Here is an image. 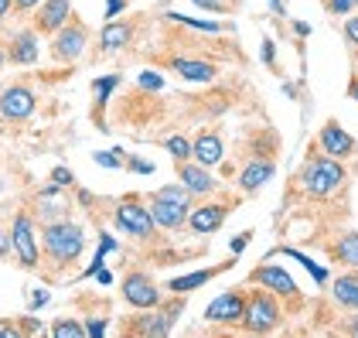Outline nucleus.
<instances>
[{
  "label": "nucleus",
  "instance_id": "nucleus-1",
  "mask_svg": "<svg viewBox=\"0 0 358 338\" xmlns=\"http://www.w3.org/2000/svg\"><path fill=\"white\" fill-rule=\"evenodd\" d=\"M294 181H301V192L314 202H331V198L345 195L348 188V171L341 168L338 157H328L321 154L317 147L307 154L301 174H294Z\"/></svg>",
  "mask_w": 358,
  "mask_h": 338
},
{
  "label": "nucleus",
  "instance_id": "nucleus-2",
  "mask_svg": "<svg viewBox=\"0 0 358 338\" xmlns=\"http://www.w3.org/2000/svg\"><path fill=\"white\" fill-rule=\"evenodd\" d=\"M192 198L194 195L185 185H164L147 198V209L161 229H181V225H188V212L194 209Z\"/></svg>",
  "mask_w": 358,
  "mask_h": 338
},
{
  "label": "nucleus",
  "instance_id": "nucleus-3",
  "mask_svg": "<svg viewBox=\"0 0 358 338\" xmlns=\"http://www.w3.org/2000/svg\"><path fill=\"white\" fill-rule=\"evenodd\" d=\"M283 325V301L273 290L259 287L246 294V311H243V328L249 335H270Z\"/></svg>",
  "mask_w": 358,
  "mask_h": 338
},
{
  "label": "nucleus",
  "instance_id": "nucleus-4",
  "mask_svg": "<svg viewBox=\"0 0 358 338\" xmlns=\"http://www.w3.org/2000/svg\"><path fill=\"white\" fill-rule=\"evenodd\" d=\"M41 243H45V253L52 263H72V260H79L85 250V232L79 229L76 223H65V219H58V223H48L45 225V236H41Z\"/></svg>",
  "mask_w": 358,
  "mask_h": 338
},
{
  "label": "nucleus",
  "instance_id": "nucleus-5",
  "mask_svg": "<svg viewBox=\"0 0 358 338\" xmlns=\"http://www.w3.org/2000/svg\"><path fill=\"white\" fill-rule=\"evenodd\" d=\"M249 283L273 290L276 297H280L290 311H297L303 304V294H301V287H297V281H294L283 267H276V263H263V267H256V270L249 274Z\"/></svg>",
  "mask_w": 358,
  "mask_h": 338
},
{
  "label": "nucleus",
  "instance_id": "nucleus-6",
  "mask_svg": "<svg viewBox=\"0 0 358 338\" xmlns=\"http://www.w3.org/2000/svg\"><path fill=\"white\" fill-rule=\"evenodd\" d=\"M113 223H116V229H123V232H130V236H137V239H154V232H157V223H154L150 209H147L140 198H123V202L116 205Z\"/></svg>",
  "mask_w": 358,
  "mask_h": 338
},
{
  "label": "nucleus",
  "instance_id": "nucleus-7",
  "mask_svg": "<svg viewBox=\"0 0 358 338\" xmlns=\"http://www.w3.org/2000/svg\"><path fill=\"white\" fill-rule=\"evenodd\" d=\"M185 311V294H174V301L171 304H164L161 311L150 308V314H143V318H137L127 332H134V335H171V328L178 325V314Z\"/></svg>",
  "mask_w": 358,
  "mask_h": 338
},
{
  "label": "nucleus",
  "instance_id": "nucleus-8",
  "mask_svg": "<svg viewBox=\"0 0 358 338\" xmlns=\"http://www.w3.org/2000/svg\"><path fill=\"white\" fill-rule=\"evenodd\" d=\"M246 294L243 287H232L219 294L208 308H205V321L208 325H243V311H246Z\"/></svg>",
  "mask_w": 358,
  "mask_h": 338
},
{
  "label": "nucleus",
  "instance_id": "nucleus-9",
  "mask_svg": "<svg viewBox=\"0 0 358 338\" xmlns=\"http://www.w3.org/2000/svg\"><path fill=\"white\" fill-rule=\"evenodd\" d=\"M85 45H89V31H85V24L76 21V17H69V21L55 31L52 55H55L58 62H76V58L85 52Z\"/></svg>",
  "mask_w": 358,
  "mask_h": 338
},
{
  "label": "nucleus",
  "instance_id": "nucleus-10",
  "mask_svg": "<svg viewBox=\"0 0 358 338\" xmlns=\"http://www.w3.org/2000/svg\"><path fill=\"white\" fill-rule=\"evenodd\" d=\"M317 147L328 154V157H338V161H345V157H355L358 154V141L331 116L324 120V127H321V134H317Z\"/></svg>",
  "mask_w": 358,
  "mask_h": 338
},
{
  "label": "nucleus",
  "instance_id": "nucleus-11",
  "mask_svg": "<svg viewBox=\"0 0 358 338\" xmlns=\"http://www.w3.org/2000/svg\"><path fill=\"white\" fill-rule=\"evenodd\" d=\"M123 301H127L130 308L150 311L161 304V287L150 281L147 274H127V277H123Z\"/></svg>",
  "mask_w": 358,
  "mask_h": 338
},
{
  "label": "nucleus",
  "instance_id": "nucleus-12",
  "mask_svg": "<svg viewBox=\"0 0 358 338\" xmlns=\"http://www.w3.org/2000/svg\"><path fill=\"white\" fill-rule=\"evenodd\" d=\"M10 246H14V253H17V260H21V267H38V256H41V250H38V239H34V223H31V216H17L14 219V229H10Z\"/></svg>",
  "mask_w": 358,
  "mask_h": 338
},
{
  "label": "nucleus",
  "instance_id": "nucleus-13",
  "mask_svg": "<svg viewBox=\"0 0 358 338\" xmlns=\"http://www.w3.org/2000/svg\"><path fill=\"white\" fill-rule=\"evenodd\" d=\"M229 212H232V202H205V205H198V209L188 212V229L198 232V236H208V232L222 229V223L229 219Z\"/></svg>",
  "mask_w": 358,
  "mask_h": 338
},
{
  "label": "nucleus",
  "instance_id": "nucleus-14",
  "mask_svg": "<svg viewBox=\"0 0 358 338\" xmlns=\"http://www.w3.org/2000/svg\"><path fill=\"white\" fill-rule=\"evenodd\" d=\"M178 181L192 192L194 198H205V195H215L219 192V181L208 174L205 164H198V161H178Z\"/></svg>",
  "mask_w": 358,
  "mask_h": 338
},
{
  "label": "nucleus",
  "instance_id": "nucleus-15",
  "mask_svg": "<svg viewBox=\"0 0 358 338\" xmlns=\"http://www.w3.org/2000/svg\"><path fill=\"white\" fill-rule=\"evenodd\" d=\"M34 113V92L28 85H7L0 92V116L3 120H28Z\"/></svg>",
  "mask_w": 358,
  "mask_h": 338
},
{
  "label": "nucleus",
  "instance_id": "nucleus-16",
  "mask_svg": "<svg viewBox=\"0 0 358 338\" xmlns=\"http://www.w3.org/2000/svg\"><path fill=\"white\" fill-rule=\"evenodd\" d=\"M321 246H324V253L331 256V263L358 270V229H345V232H338L334 239L321 243Z\"/></svg>",
  "mask_w": 358,
  "mask_h": 338
},
{
  "label": "nucleus",
  "instance_id": "nucleus-17",
  "mask_svg": "<svg viewBox=\"0 0 358 338\" xmlns=\"http://www.w3.org/2000/svg\"><path fill=\"white\" fill-rule=\"evenodd\" d=\"M273 157H252L246 168H243V174H239V188L246 192V195H252V192H259L270 178H273Z\"/></svg>",
  "mask_w": 358,
  "mask_h": 338
},
{
  "label": "nucleus",
  "instance_id": "nucleus-18",
  "mask_svg": "<svg viewBox=\"0 0 358 338\" xmlns=\"http://www.w3.org/2000/svg\"><path fill=\"white\" fill-rule=\"evenodd\" d=\"M222 154H225V147H222V137L215 130H205V134H198L192 141V157L198 164H205V168H215L222 161Z\"/></svg>",
  "mask_w": 358,
  "mask_h": 338
},
{
  "label": "nucleus",
  "instance_id": "nucleus-19",
  "mask_svg": "<svg viewBox=\"0 0 358 338\" xmlns=\"http://www.w3.org/2000/svg\"><path fill=\"white\" fill-rule=\"evenodd\" d=\"M232 263H236V260L219 263V267H208V270H194V274H185V277H174V281L167 283V290H171V294H192V290H198V287H205L212 277H219V274H225V270H232Z\"/></svg>",
  "mask_w": 358,
  "mask_h": 338
},
{
  "label": "nucleus",
  "instance_id": "nucleus-20",
  "mask_svg": "<svg viewBox=\"0 0 358 338\" xmlns=\"http://www.w3.org/2000/svg\"><path fill=\"white\" fill-rule=\"evenodd\" d=\"M181 79H188V83H212L215 79V65L212 62H201V58H171L167 62Z\"/></svg>",
  "mask_w": 358,
  "mask_h": 338
},
{
  "label": "nucleus",
  "instance_id": "nucleus-21",
  "mask_svg": "<svg viewBox=\"0 0 358 338\" xmlns=\"http://www.w3.org/2000/svg\"><path fill=\"white\" fill-rule=\"evenodd\" d=\"M69 17H72V3H69V0H48V3H41V10H38V31L55 34Z\"/></svg>",
  "mask_w": 358,
  "mask_h": 338
},
{
  "label": "nucleus",
  "instance_id": "nucleus-22",
  "mask_svg": "<svg viewBox=\"0 0 358 338\" xmlns=\"http://www.w3.org/2000/svg\"><path fill=\"white\" fill-rule=\"evenodd\" d=\"M331 297L341 311H358V270L341 274L338 281L331 283Z\"/></svg>",
  "mask_w": 358,
  "mask_h": 338
},
{
  "label": "nucleus",
  "instance_id": "nucleus-23",
  "mask_svg": "<svg viewBox=\"0 0 358 338\" xmlns=\"http://www.w3.org/2000/svg\"><path fill=\"white\" fill-rule=\"evenodd\" d=\"M130 38H134V24L130 21H106V28L99 34V41H103V52H120V48H127L130 45Z\"/></svg>",
  "mask_w": 358,
  "mask_h": 338
},
{
  "label": "nucleus",
  "instance_id": "nucleus-24",
  "mask_svg": "<svg viewBox=\"0 0 358 338\" xmlns=\"http://www.w3.org/2000/svg\"><path fill=\"white\" fill-rule=\"evenodd\" d=\"M7 58H10L14 65H34V62H38V38H34V31H21V34L10 41Z\"/></svg>",
  "mask_w": 358,
  "mask_h": 338
},
{
  "label": "nucleus",
  "instance_id": "nucleus-25",
  "mask_svg": "<svg viewBox=\"0 0 358 338\" xmlns=\"http://www.w3.org/2000/svg\"><path fill=\"white\" fill-rule=\"evenodd\" d=\"M283 253H287V256H294V260H297V263H303V267H307V270H310V277H314V281L321 283V287H324V283H328V270H324V267H317V263H314V260H310V256L297 253V250H283Z\"/></svg>",
  "mask_w": 358,
  "mask_h": 338
},
{
  "label": "nucleus",
  "instance_id": "nucleus-26",
  "mask_svg": "<svg viewBox=\"0 0 358 338\" xmlns=\"http://www.w3.org/2000/svg\"><path fill=\"white\" fill-rule=\"evenodd\" d=\"M164 147L171 150L174 161H188V157H192V141H188V137H167Z\"/></svg>",
  "mask_w": 358,
  "mask_h": 338
},
{
  "label": "nucleus",
  "instance_id": "nucleus-27",
  "mask_svg": "<svg viewBox=\"0 0 358 338\" xmlns=\"http://www.w3.org/2000/svg\"><path fill=\"white\" fill-rule=\"evenodd\" d=\"M120 85V76H106V79H96L92 89H96V103L99 106H106V99H110V92Z\"/></svg>",
  "mask_w": 358,
  "mask_h": 338
},
{
  "label": "nucleus",
  "instance_id": "nucleus-28",
  "mask_svg": "<svg viewBox=\"0 0 358 338\" xmlns=\"http://www.w3.org/2000/svg\"><path fill=\"white\" fill-rule=\"evenodd\" d=\"M52 335L55 338H83L85 335V328L79 325V321H55V328H52Z\"/></svg>",
  "mask_w": 358,
  "mask_h": 338
},
{
  "label": "nucleus",
  "instance_id": "nucleus-29",
  "mask_svg": "<svg viewBox=\"0 0 358 338\" xmlns=\"http://www.w3.org/2000/svg\"><path fill=\"white\" fill-rule=\"evenodd\" d=\"M192 3L201 10H212V14H232L239 0H192Z\"/></svg>",
  "mask_w": 358,
  "mask_h": 338
},
{
  "label": "nucleus",
  "instance_id": "nucleus-30",
  "mask_svg": "<svg viewBox=\"0 0 358 338\" xmlns=\"http://www.w3.org/2000/svg\"><path fill=\"white\" fill-rule=\"evenodd\" d=\"M321 3H324V10L334 14V17H345V14L358 10V0H321Z\"/></svg>",
  "mask_w": 358,
  "mask_h": 338
},
{
  "label": "nucleus",
  "instance_id": "nucleus-31",
  "mask_svg": "<svg viewBox=\"0 0 358 338\" xmlns=\"http://www.w3.org/2000/svg\"><path fill=\"white\" fill-rule=\"evenodd\" d=\"M171 21H178V24H192V28L198 31H222V24H215V21H192V17H185V14H167Z\"/></svg>",
  "mask_w": 358,
  "mask_h": 338
},
{
  "label": "nucleus",
  "instance_id": "nucleus-32",
  "mask_svg": "<svg viewBox=\"0 0 358 338\" xmlns=\"http://www.w3.org/2000/svg\"><path fill=\"white\" fill-rule=\"evenodd\" d=\"M120 154H123V150H99V154H96V164H103V168H120V164H123Z\"/></svg>",
  "mask_w": 358,
  "mask_h": 338
},
{
  "label": "nucleus",
  "instance_id": "nucleus-33",
  "mask_svg": "<svg viewBox=\"0 0 358 338\" xmlns=\"http://www.w3.org/2000/svg\"><path fill=\"white\" fill-rule=\"evenodd\" d=\"M341 31H345V41H348L352 48H358V10L348 17V21H345V28H341Z\"/></svg>",
  "mask_w": 358,
  "mask_h": 338
},
{
  "label": "nucleus",
  "instance_id": "nucleus-34",
  "mask_svg": "<svg viewBox=\"0 0 358 338\" xmlns=\"http://www.w3.org/2000/svg\"><path fill=\"white\" fill-rule=\"evenodd\" d=\"M164 85V79L157 76V72H140V89H150V92H157Z\"/></svg>",
  "mask_w": 358,
  "mask_h": 338
},
{
  "label": "nucleus",
  "instance_id": "nucleus-35",
  "mask_svg": "<svg viewBox=\"0 0 358 338\" xmlns=\"http://www.w3.org/2000/svg\"><path fill=\"white\" fill-rule=\"evenodd\" d=\"M338 332H345V335H358V311H348V321H341V325H338Z\"/></svg>",
  "mask_w": 358,
  "mask_h": 338
},
{
  "label": "nucleus",
  "instance_id": "nucleus-36",
  "mask_svg": "<svg viewBox=\"0 0 358 338\" xmlns=\"http://www.w3.org/2000/svg\"><path fill=\"white\" fill-rule=\"evenodd\" d=\"M52 181H55V188H65V185H72V171H69V168H55Z\"/></svg>",
  "mask_w": 358,
  "mask_h": 338
},
{
  "label": "nucleus",
  "instance_id": "nucleus-37",
  "mask_svg": "<svg viewBox=\"0 0 358 338\" xmlns=\"http://www.w3.org/2000/svg\"><path fill=\"white\" fill-rule=\"evenodd\" d=\"M249 239H252V232H239L236 239H232V253H239V250H246Z\"/></svg>",
  "mask_w": 358,
  "mask_h": 338
},
{
  "label": "nucleus",
  "instance_id": "nucleus-38",
  "mask_svg": "<svg viewBox=\"0 0 358 338\" xmlns=\"http://www.w3.org/2000/svg\"><path fill=\"white\" fill-rule=\"evenodd\" d=\"M123 7H127V0H106V17H116V14H120V10H123Z\"/></svg>",
  "mask_w": 358,
  "mask_h": 338
},
{
  "label": "nucleus",
  "instance_id": "nucleus-39",
  "mask_svg": "<svg viewBox=\"0 0 358 338\" xmlns=\"http://www.w3.org/2000/svg\"><path fill=\"white\" fill-rule=\"evenodd\" d=\"M130 171H140V174H150V171H154V164H150V161H140V157H134V161H130Z\"/></svg>",
  "mask_w": 358,
  "mask_h": 338
},
{
  "label": "nucleus",
  "instance_id": "nucleus-40",
  "mask_svg": "<svg viewBox=\"0 0 358 338\" xmlns=\"http://www.w3.org/2000/svg\"><path fill=\"white\" fill-rule=\"evenodd\" d=\"M273 55H276V48H273V41L266 38V41H263V62L270 65V62H273Z\"/></svg>",
  "mask_w": 358,
  "mask_h": 338
},
{
  "label": "nucleus",
  "instance_id": "nucleus-41",
  "mask_svg": "<svg viewBox=\"0 0 358 338\" xmlns=\"http://www.w3.org/2000/svg\"><path fill=\"white\" fill-rule=\"evenodd\" d=\"M41 304H48V294H45V290L31 294V308H41Z\"/></svg>",
  "mask_w": 358,
  "mask_h": 338
},
{
  "label": "nucleus",
  "instance_id": "nucleus-42",
  "mask_svg": "<svg viewBox=\"0 0 358 338\" xmlns=\"http://www.w3.org/2000/svg\"><path fill=\"white\" fill-rule=\"evenodd\" d=\"M41 0H14V7H21V10H34Z\"/></svg>",
  "mask_w": 358,
  "mask_h": 338
},
{
  "label": "nucleus",
  "instance_id": "nucleus-43",
  "mask_svg": "<svg viewBox=\"0 0 358 338\" xmlns=\"http://www.w3.org/2000/svg\"><path fill=\"white\" fill-rule=\"evenodd\" d=\"M348 96H352V99H358V76L348 83Z\"/></svg>",
  "mask_w": 358,
  "mask_h": 338
},
{
  "label": "nucleus",
  "instance_id": "nucleus-44",
  "mask_svg": "<svg viewBox=\"0 0 358 338\" xmlns=\"http://www.w3.org/2000/svg\"><path fill=\"white\" fill-rule=\"evenodd\" d=\"M96 277H99V283H110V281H113L110 270H96Z\"/></svg>",
  "mask_w": 358,
  "mask_h": 338
},
{
  "label": "nucleus",
  "instance_id": "nucleus-45",
  "mask_svg": "<svg viewBox=\"0 0 358 338\" xmlns=\"http://www.w3.org/2000/svg\"><path fill=\"white\" fill-rule=\"evenodd\" d=\"M10 7H14V0H0V17H3V14H7Z\"/></svg>",
  "mask_w": 358,
  "mask_h": 338
},
{
  "label": "nucleus",
  "instance_id": "nucleus-46",
  "mask_svg": "<svg viewBox=\"0 0 358 338\" xmlns=\"http://www.w3.org/2000/svg\"><path fill=\"white\" fill-rule=\"evenodd\" d=\"M270 7H273L276 14H283V0H270Z\"/></svg>",
  "mask_w": 358,
  "mask_h": 338
},
{
  "label": "nucleus",
  "instance_id": "nucleus-47",
  "mask_svg": "<svg viewBox=\"0 0 358 338\" xmlns=\"http://www.w3.org/2000/svg\"><path fill=\"white\" fill-rule=\"evenodd\" d=\"M0 256H7V239H3V232H0Z\"/></svg>",
  "mask_w": 358,
  "mask_h": 338
},
{
  "label": "nucleus",
  "instance_id": "nucleus-48",
  "mask_svg": "<svg viewBox=\"0 0 358 338\" xmlns=\"http://www.w3.org/2000/svg\"><path fill=\"white\" fill-rule=\"evenodd\" d=\"M3 62H7V52H3V48H0V65H3Z\"/></svg>",
  "mask_w": 358,
  "mask_h": 338
}]
</instances>
